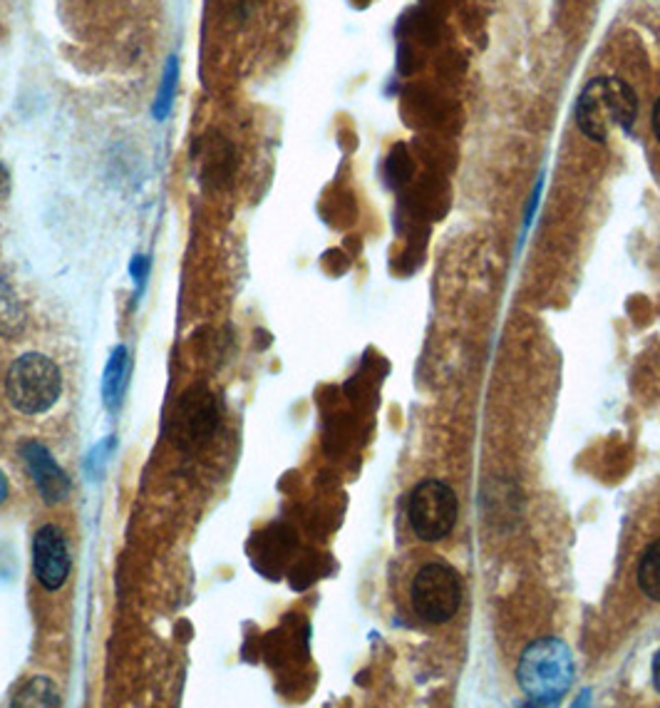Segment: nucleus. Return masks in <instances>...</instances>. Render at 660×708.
<instances>
[{
	"label": "nucleus",
	"mask_w": 660,
	"mask_h": 708,
	"mask_svg": "<svg viewBox=\"0 0 660 708\" xmlns=\"http://www.w3.org/2000/svg\"><path fill=\"white\" fill-rule=\"evenodd\" d=\"M638 587L653 601H660V537L646 547L638 562Z\"/></svg>",
	"instance_id": "f8f14e48"
},
{
	"label": "nucleus",
	"mask_w": 660,
	"mask_h": 708,
	"mask_svg": "<svg viewBox=\"0 0 660 708\" xmlns=\"http://www.w3.org/2000/svg\"><path fill=\"white\" fill-rule=\"evenodd\" d=\"M651 124H653V134H656V140H658V144H660V98L656 100V105H653Z\"/></svg>",
	"instance_id": "a211bd4d"
},
{
	"label": "nucleus",
	"mask_w": 660,
	"mask_h": 708,
	"mask_svg": "<svg viewBox=\"0 0 660 708\" xmlns=\"http://www.w3.org/2000/svg\"><path fill=\"white\" fill-rule=\"evenodd\" d=\"M8 192H10V174H8L6 166L0 164V202L6 200Z\"/></svg>",
	"instance_id": "f3484780"
},
{
	"label": "nucleus",
	"mask_w": 660,
	"mask_h": 708,
	"mask_svg": "<svg viewBox=\"0 0 660 708\" xmlns=\"http://www.w3.org/2000/svg\"><path fill=\"white\" fill-rule=\"evenodd\" d=\"M576 124L579 130L589 138L591 142L603 144L606 138H609V112H606V105L601 100L599 85H596V78L583 88V92L579 95V102H576Z\"/></svg>",
	"instance_id": "1a4fd4ad"
},
{
	"label": "nucleus",
	"mask_w": 660,
	"mask_h": 708,
	"mask_svg": "<svg viewBox=\"0 0 660 708\" xmlns=\"http://www.w3.org/2000/svg\"><path fill=\"white\" fill-rule=\"evenodd\" d=\"M130 272H132L134 281H138V284H140V289H142L144 281H146V274H150V259H146V256H134Z\"/></svg>",
	"instance_id": "dca6fc26"
},
{
	"label": "nucleus",
	"mask_w": 660,
	"mask_h": 708,
	"mask_svg": "<svg viewBox=\"0 0 660 708\" xmlns=\"http://www.w3.org/2000/svg\"><path fill=\"white\" fill-rule=\"evenodd\" d=\"M176 78H180V65H176V58H172L170 62H166L162 88H160V92H156V102H154V118L156 120H164L172 110V102L176 95Z\"/></svg>",
	"instance_id": "4468645a"
},
{
	"label": "nucleus",
	"mask_w": 660,
	"mask_h": 708,
	"mask_svg": "<svg viewBox=\"0 0 660 708\" xmlns=\"http://www.w3.org/2000/svg\"><path fill=\"white\" fill-rule=\"evenodd\" d=\"M596 85H599L609 120L621 130H631L638 118V98L633 88L621 78H596Z\"/></svg>",
	"instance_id": "6e6552de"
},
{
	"label": "nucleus",
	"mask_w": 660,
	"mask_h": 708,
	"mask_svg": "<svg viewBox=\"0 0 660 708\" xmlns=\"http://www.w3.org/2000/svg\"><path fill=\"white\" fill-rule=\"evenodd\" d=\"M72 569L65 533L58 525H43L33 537V575L45 591L65 587Z\"/></svg>",
	"instance_id": "39448f33"
},
{
	"label": "nucleus",
	"mask_w": 660,
	"mask_h": 708,
	"mask_svg": "<svg viewBox=\"0 0 660 708\" xmlns=\"http://www.w3.org/2000/svg\"><path fill=\"white\" fill-rule=\"evenodd\" d=\"M6 499H8V481H6L3 471H0V505H3Z\"/></svg>",
	"instance_id": "aec40b11"
},
{
	"label": "nucleus",
	"mask_w": 660,
	"mask_h": 708,
	"mask_svg": "<svg viewBox=\"0 0 660 708\" xmlns=\"http://www.w3.org/2000/svg\"><path fill=\"white\" fill-rule=\"evenodd\" d=\"M573 654L569 644L547 637L531 641L521 651L517 664V681L529 701L539 706H551L569 694L573 684Z\"/></svg>",
	"instance_id": "f257e3e1"
},
{
	"label": "nucleus",
	"mask_w": 660,
	"mask_h": 708,
	"mask_svg": "<svg viewBox=\"0 0 660 708\" xmlns=\"http://www.w3.org/2000/svg\"><path fill=\"white\" fill-rule=\"evenodd\" d=\"M26 311L20 306V301L10 294L6 284H0V336L18 338L26 331Z\"/></svg>",
	"instance_id": "ddd939ff"
},
{
	"label": "nucleus",
	"mask_w": 660,
	"mask_h": 708,
	"mask_svg": "<svg viewBox=\"0 0 660 708\" xmlns=\"http://www.w3.org/2000/svg\"><path fill=\"white\" fill-rule=\"evenodd\" d=\"M413 607L429 624H447L463 604L457 572L445 562H427L413 579Z\"/></svg>",
	"instance_id": "7ed1b4c3"
},
{
	"label": "nucleus",
	"mask_w": 660,
	"mask_h": 708,
	"mask_svg": "<svg viewBox=\"0 0 660 708\" xmlns=\"http://www.w3.org/2000/svg\"><path fill=\"white\" fill-rule=\"evenodd\" d=\"M651 674H653V686L656 691L660 694V651L653 656V664H651Z\"/></svg>",
	"instance_id": "6ab92c4d"
},
{
	"label": "nucleus",
	"mask_w": 660,
	"mask_h": 708,
	"mask_svg": "<svg viewBox=\"0 0 660 708\" xmlns=\"http://www.w3.org/2000/svg\"><path fill=\"white\" fill-rule=\"evenodd\" d=\"M6 393L18 413H48L62 395V373L58 363L43 356V353H23V356L10 363Z\"/></svg>",
	"instance_id": "f03ea898"
},
{
	"label": "nucleus",
	"mask_w": 660,
	"mask_h": 708,
	"mask_svg": "<svg viewBox=\"0 0 660 708\" xmlns=\"http://www.w3.org/2000/svg\"><path fill=\"white\" fill-rule=\"evenodd\" d=\"M114 447H118V437H114V435H110L108 441H102V443H98V445L92 447L90 455H88V461H85V471L90 475V481H100V477L104 475V467L110 465V457L114 453Z\"/></svg>",
	"instance_id": "2eb2a0df"
},
{
	"label": "nucleus",
	"mask_w": 660,
	"mask_h": 708,
	"mask_svg": "<svg viewBox=\"0 0 660 708\" xmlns=\"http://www.w3.org/2000/svg\"><path fill=\"white\" fill-rule=\"evenodd\" d=\"M176 423H180V431L186 441H206L209 435L214 433L219 415L216 405L212 401V395H184V401L180 403V411H176Z\"/></svg>",
	"instance_id": "0eeeda50"
},
{
	"label": "nucleus",
	"mask_w": 660,
	"mask_h": 708,
	"mask_svg": "<svg viewBox=\"0 0 660 708\" xmlns=\"http://www.w3.org/2000/svg\"><path fill=\"white\" fill-rule=\"evenodd\" d=\"M20 457H23L26 471L33 481L35 490L43 497L45 505H60L65 503L70 495V477L58 465L55 457L40 441H26L20 445Z\"/></svg>",
	"instance_id": "423d86ee"
},
{
	"label": "nucleus",
	"mask_w": 660,
	"mask_h": 708,
	"mask_svg": "<svg viewBox=\"0 0 660 708\" xmlns=\"http://www.w3.org/2000/svg\"><path fill=\"white\" fill-rule=\"evenodd\" d=\"M410 525L423 543H439L457 525L459 503L453 487L443 481H425L410 495Z\"/></svg>",
	"instance_id": "20e7f679"
},
{
	"label": "nucleus",
	"mask_w": 660,
	"mask_h": 708,
	"mask_svg": "<svg viewBox=\"0 0 660 708\" xmlns=\"http://www.w3.org/2000/svg\"><path fill=\"white\" fill-rule=\"evenodd\" d=\"M130 371H132L130 348L118 346L112 351L108 366H104V376H102V403L112 415L120 411L124 393H128Z\"/></svg>",
	"instance_id": "9d476101"
},
{
	"label": "nucleus",
	"mask_w": 660,
	"mask_h": 708,
	"mask_svg": "<svg viewBox=\"0 0 660 708\" xmlns=\"http://www.w3.org/2000/svg\"><path fill=\"white\" fill-rule=\"evenodd\" d=\"M60 689L58 684L48 679V676H30V679L20 686L13 696V706L20 708H35V706H60Z\"/></svg>",
	"instance_id": "9b49d317"
}]
</instances>
